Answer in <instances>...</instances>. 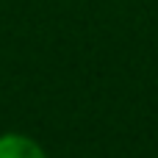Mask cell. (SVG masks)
Masks as SVG:
<instances>
[{
	"label": "cell",
	"instance_id": "obj_1",
	"mask_svg": "<svg viewBox=\"0 0 158 158\" xmlns=\"http://www.w3.org/2000/svg\"><path fill=\"white\" fill-rule=\"evenodd\" d=\"M0 158H47L42 147L19 133H6L0 136Z\"/></svg>",
	"mask_w": 158,
	"mask_h": 158
}]
</instances>
